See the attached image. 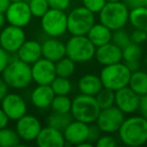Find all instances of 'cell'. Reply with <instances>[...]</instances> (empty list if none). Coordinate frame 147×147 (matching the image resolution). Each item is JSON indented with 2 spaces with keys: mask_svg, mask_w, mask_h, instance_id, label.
<instances>
[{
  "mask_svg": "<svg viewBox=\"0 0 147 147\" xmlns=\"http://www.w3.org/2000/svg\"><path fill=\"white\" fill-rule=\"evenodd\" d=\"M21 139L16 130L11 128L0 129V147H15L20 145Z\"/></svg>",
  "mask_w": 147,
  "mask_h": 147,
  "instance_id": "cell-29",
  "label": "cell"
},
{
  "mask_svg": "<svg viewBox=\"0 0 147 147\" xmlns=\"http://www.w3.org/2000/svg\"><path fill=\"white\" fill-rule=\"evenodd\" d=\"M128 86L139 96L145 95L147 93V73L140 69L132 71Z\"/></svg>",
  "mask_w": 147,
  "mask_h": 147,
  "instance_id": "cell-25",
  "label": "cell"
},
{
  "mask_svg": "<svg viewBox=\"0 0 147 147\" xmlns=\"http://www.w3.org/2000/svg\"><path fill=\"white\" fill-rule=\"evenodd\" d=\"M119 138L124 145L138 147L147 142V119L140 116H131L125 119L118 130Z\"/></svg>",
  "mask_w": 147,
  "mask_h": 147,
  "instance_id": "cell-1",
  "label": "cell"
},
{
  "mask_svg": "<svg viewBox=\"0 0 147 147\" xmlns=\"http://www.w3.org/2000/svg\"><path fill=\"white\" fill-rule=\"evenodd\" d=\"M40 26L49 37H59L67 31V14L63 10L49 8L40 18Z\"/></svg>",
  "mask_w": 147,
  "mask_h": 147,
  "instance_id": "cell-8",
  "label": "cell"
},
{
  "mask_svg": "<svg viewBox=\"0 0 147 147\" xmlns=\"http://www.w3.org/2000/svg\"><path fill=\"white\" fill-rule=\"evenodd\" d=\"M140 115L147 119V93L145 95L140 96V103H139V109Z\"/></svg>",
  "mask_w": 147,
  "mask_h": 147,
  "instance_id": "cell-41",
  "label": "cell"
},
{
  "mask_svg": "<svg viewBox=\"0 0 147 147\" xmlns=\"http://www.w3.org/2000/svg\"><path fill=\"white\" fill-rule=\"evenodd\" d=\"M51 87L55 95H69L71 91V83L69 78L57 76L51 82Z\"/></svg>",
  "mask_w": 147,
  "mask_h": 147,
  "instance_id": "cell-32",
  "label": "cell"
},
{
  "mask_svg": "<svg viewBox=\"0 0 147 147\" xmlns=\"http://www.w3.org/2000/svg\"><path fill=\"white\" fill-rule=\"evenodd\" d=\"M6 22V17H5V13L0 12V29H2Z\"/></svg>",
  "mask_w": 147,
  "mask_h": 147,
  "instance_id": "cell-46",
  "label": "cell"
},
{
  "mask_svg": "<svg viewBox=\"0 0 147 147\" xmlns=\"http://www.w3.org/2000/svg\"><path fill=\"white\" fill-rule=\"evenodd\" d=\"M51 108L53 112L69 113L71 112V100L67 97V95H55L51 102Z\"/></svg>",
  "mask_w": 147,
  "mask_h": 147,
  "instance_id": "cell-31",
  "label": "cell"
},
{
  "mask_svg": "<svg viewBox=\"0 0 147 147\" xmlns=\"http://www.w3.org/2000/svg\"><path fill=\"white\" fill-rule=\"evenodd\" d=\"M95 145L98 147H114L117 145V142L114 137L111 136V134H106L101 135V137L97 140Z\"/></svg>",
  "mask_w": 147,
  "mask_h": 147,
  "instance_id": "cell-37",
  "label": "cell"
},
{
  "mask_svg": "<svg viewBox=\"0 0 147 147\" xmlns=\"http://www.w3.org/2000/svg\"><path fill=\"white\" fill-rule=\"evenodd\" d=\"M124 120L125 114L114 105L109 108L102 109L95 123L100 128L102 133L113 134L118 132Z\"/></svg>",
  "mask_w": 147,
  "mask_h": 147,
  "instance_id": "cell-9",
  "label": "cell"
},
{
  "mask_svg": "<svg viewBox=\"0 0 147 147\" xmlns=\"http://www.w3.org/2000/svg\"><path fill=\"white\" fill-rule=\"evenodd\" d=\"M131 42H134L136 45H142L147 40V31L142 30V29H136L131 32L130 34Z\"/></svg>",
  "mask_w": 147,
  "mask_h": 147,
  "instance_id": "cell-36",
  "label": "cell"
},
{
  "mask_svg": "<svg viewBox=\"0 0 147 147\" xmlns=\"http://www.w3.org/2000/svg\"><path fill=\"white\" fill-rule=\"evenodd\" d=\"M10 59H11L10 53L5 51L3 47H0V75L3 73L5 67L8 65Z\"/></svg>",
  "mask_w": 147,
  "mask_h": 147,
  "instance_id": "cell-39",
  "label": "cell"
},
{
  "mask_svg": "<svg viewBox=\"0 0 147 147\" xmlns=\"http://www.w3.org/2000/svg\"><path fill=\"white\" fill-rule=\"evenodd\" d=\"M32 81L37 85H51L57 77L55 63L45 57H40L31 65Z\"/></svg>",
  "mask_w": 147,
  "mask_h": 147,
  "instance_id": "cell-12",
  "label": "cell"
},
{
  "mask_svg": "<svg viewBox=\"0 0 147 147\" xmlns=\"http://www.w3.org/2000/svg\"><path fill=\"white\" fill-rule=\"evenodd\" d=\"M26 40V35L22 27L9 24L1 29L0 47H3L10 55L16 53L19 47Z\"/></svg>",
  "mask_w": 147,
  "mask_h": 147,
  "instance_id": "cell-10",
  "label": "cell"
},
{
  "mask_svg": "<svg viewBox=\"0 0 147 147\" xmlns=\"http://www.w3.org/2000/svg\"><path fill=\"white\" fill-rule=\"evenodd\" d=\"M6 22L18 27H25L31 20L32 14L29 9L28 3L22 1L11 2L5 12Z\"/></svg>",
  "mask_w": 147,
  "mask_h": 147,
  "instance_id": "cell-11",
  "label": "cell"
},
{
  "mask_svg": "<svg viewBox=\"0 0 147 147\" xmlns=\"http://www.w3.org/2000/svg\"><path fill=\"white\" fill-rule=\"evenodd\" d=\"M1 75L9 88L15 90L27 88L32 82L31 65L19 59L18 57L11 59Z\"/></svg>",
  "mask_w": 147,
  "mask_h": 147,
  "instance_id": "cell-2",
  "label": "cell"
},
{
  "mask_svg": "<svg viewBox=\"0 0 147 147\" xmlns=\"http://www.w3.org/2000/svg\"><path fill=\"white\" fill-rule=\"evenodd\" d=\"M96 47L87 35H71L65 42L67 57L75 63H87L95 57Z\"/></svg>",
  "mask_w": 147,
  "mask_h": 147,
  "instance_id": "cell-6",
  "label": "cell"
},
{
  "mask_svg": "<svg viewBox=\"0 0 147 147\" xmlns=\"http://www.w3.org/2000/svg\"><path fill=\"white\" fill-rule=\"evenodd\" d=\"M101 133H102V131L97 126V124L96 125L90 124V132H89L88 141L92 143V144H95L97 142V140L101 137Z\"/></svg>",
  "mask_w": 147,
  "mask_h": 147,
  "instance_id": "cell-40",
  "label": "cell"
},
{
  "mask_svg": "<svg viewBox=\"0 0 147 147\" xmlns=\"http://www.w3.org/2000/svg\"><path fill=\"white\" fill-rule=\"evenodd\" d=\"M28 6L32 16L41 18L49 9L47 0H29Z\"/></svg>",
  "mask_w": 147,
  "mask_h": 147,
  "instance_id": "cell-33",
  "label": "cell"
},
{
  "mask_svg": "<svg viewBox=\"0 0 147 147\" xmlns=\"http://www.w3.org/2000/svg\"><path fill=\"white\" fill-rule=\"evenodd\" d=\"M123 2L128 6L129 9H133L139 6H143L144 0H123Z\"/></svg>",
  "mask_w": 147,
  "mask_h": 147,
  "instance_id": "cell-42",
  "label": "cell"
},
{
  "mask_svg": "<svg viewBox=\"0 0 147 147\" xmlns=\"http://www.w3.org/2000/svg\"><path fill=\"white\" fill-rule=\"evenodd\" d=\"M141 57H142V49L140 45L130 42L122 49V61H124V63L131 71L139 69Z\"/></svg>",
  "mask_w": 147,
  "mask_h": 147,
  "instance_id": "cell-22",
  "label": "cell"
},
{
  "mask_svg": "<svg viewBox=\"0 0 147 147\" xmlns=\"http://www.w3.org/2000/svg\"><path fill=\"white\" fill-rule=\"evenodd\" d=\"M74 120L71 112L69 113H59V112H51L47 119V125L53 128L57 129L59 131H63L69 126V124Z\"/></svg>",
  "mask_w": 147,
  "mask_h": 147,
  "instance_id": "cell-27",
  "label": "cell"
},
{
  "mask_svg": "<svg viewBox=\"0 0 147 147\" xmlns=\"http://www.w3.org/2000/svg\"><path fill=\"white\" fill-rule=\"evenodd\" d=\"M129 22L134 28L147 31V8L139 6L130 9L129 11Z\"/></svg>",
  "mask_w": 147,
  "mask_h": 147,
  "instance_id": "cell-26",
  "label": "cell"
},
{
  "mask_svg": "<svg viewBox=\"0 0 147 147\" xmlns=\"http://www.w3.org/2000/svg\"><path fill=\"white\" fill-rule=\"evenodd\" d=\"M146 144H147V142H146Z\"/></svg>",
  "mask_w": 147,
  "mask_h": 147,
  "instance_id": "cell-50",
  "label": "cell"
},
{
  "mask_svg": "<svg viewBox=\"0 0 147 147\" xmlns=\"http://www.w3.org/2000/svg\"><path fill=\"white\" fill-rule=\"evenodd\" d=\"M8 89H9L8 85H7L6 83L4 82V80L1 78L0 79V102H1V101L3 100V98L8 94Z\"/></svg>",
  "mask_w": 147,
  "mask_h": 147,
  "instance_id": "cell-43",
  "label": "cell"
},
{
  "mask_svg": "<svg viewBox=\"0 0 147 147\" xmlns=\"http://www.w3.org/2000/svg\"><path fill=\"white\" fill-rule=\"evenodd\" d=\"M101 110L112 107L115 105V91L103 87L101 91L95 96Z\"/></svg>",
  "mask_w": 147,
  "mask_h": 147,
  "instance_id": "cell-30",
  "label": "cell"
},
{
  "mask_svg": "<svg viewBox=\"0 0 147 147\" xmlns=\"http://www.w3.org/2000/svg\"><path fill=\"white\" fill-rule=\"evenodd\" d=\"M103 88L102 81L100 76H96L93 74L84 75L78 82V89L81 94L89 95V96H96L101 89Z\"/></svg>",
  "mask_w": 147,
  "mask_h": 147,
  "instance_id": "cell-23",
  "label": "cell"
},
{
  "mask_svg": "<svg viewBox=\"0 0 147 147\" xmlns=\"http://www.w3.org/2000/svg\"><path fill=\"white\" fill-rule=\"evenodd\" d=\"M90 124L74 119L69 126L63 130L65 144L79 146L85 141H88Z\"/></svg>",
  "mask_w": 147,
  "mask_h": 147,
  "instance_id": "cell-16",
  "label": "cell"
},
{
  "mask_svg": "<svg viewBox=\"0 0 147 147\" xmlns=\"http://www.w3.org/2000/svg\"><path fill=\"white\" fill-rule=\"evenodd\" d=\"M87 36L95 47H98L112 40V30L101 22L95 23L87 33Z\"/></svg>",
  "mask_w": 147,
  "mask_h": 147,
  "instance_id": "cell-24",
  "label": "cell"
},
{
  "mask_svg": "<svg viewBox=\"0 0 147 147\" xmlns=\"http://www.w3.org/2000/svg\"><path fill=\"white\" fill-rule=\"evenodd\" d=\"M95 23V13L85 6L75 7L67 14V31L71 35H87Z\"/></svg>",
  "mask_w": 147,
  "mask_h": 147,
  "instance_id": "cell-7",
  "label": "cell"
},
{
  "mask_svg": "<svg viewBox=\"0 0 147 147\" xmlns=\"http://www.w3.org/2000/svg\"><path fill=\"white\" fill-rule=\"evenodd\" d=\"M41 53H42V57L55 63L67 55L65 43L57 39V37H49L41 43Z\"/></svg>",
  "mask_w": 147,
  "mask_h": 147,
  "instance_id": "cell-20",
  "label": "cell"
},
{
  "mask_svg": "<svg viewBox=\"0 0 147 147\" xmlns=\"http://www.w3.org/2000/svg\"><path fill=\"white\" fill-rule=\"evenodd\" d=\"M10 0H0V12L5 13L10 5Z\"/></svg>",
  "mask_w": 147,
  "mask_h": 147,
  "instance_id": "cell-45",
  "label": "cell"
},
{
  "mask_svg": "<svg viewBox=\"0 0 147 147\" xmlns=\"http://www.w3.org/2000/svg\"><path fill=\"white\" fill-rule=\"evenodd\" d=\"M41 128L42 126L40 121L36 117L27 114L19 118L16 121V126H15V130L18 136L20 137L21 140L25 142L35 141Z\"/></svg>",
  "mask_w": 147,
  "mask_h": 147,
  "instance_id": "cell-13",
  "label": "cell"
},
{
  "mask_svg": "<svg viewBox=\"0 0 147 147\" xmlns=\"http://www.w3.org/2000/svg\"><path fill=\"white\" fill-rule=\"evenodd\" d=\"M95 57L102 65H109L122 61V49L112 41L96 47Z\"/></svg>",
  "mask_w": 147,
  "mask_h": 147,
  "instance_id": "cell-18",
  "label": "cell"
},
{
  "mask_svg": "<svg viewBox=\"0 0 147 147\" xmlns=\"http://www.w3.org/2000/svg\"><path fill=\"white\" fill-rule=\"evenodd\" d=\"M132 71L124 63H116L104 65L100 73V79L104 88L117 91L128 86Z\"/></svg>",
  "mask_w": 147,
  "mask_h": 147,
  "instance_id": "cell-5",
  "label": "cell"
},
{
  "mask_svg": "<svg viewBox=\"0 0 147 147\" xmlns=\"http://www.w3.org/2000/svg\"><path fill=\"white\" fill-rule=\"evenodd\" d=\"M100 111L101 108L95 96L80 94L71 100V114L75 120L93 124L96 122Z\"/></svg>",
  "mask_w": 147,
  "mask_h": 147,
  "instance_id": "cell-3",
  "label": "cell"
},
{
  "mask_svg": "<svg viewBox=\"0 0 147 147\" xmlns=\"http://www.w3.org/2000/svg\"><path fill=\"white\" fill-rule=\"evenodd\" d=\"M9 120H10V119L8 118L6 113L2 110V108H0V129L7 127V125H8V123H9Z\"/></svg>",
  "mask_w": 147,
  "mask_h": 147,
  "instance_id": "cell-44",
  "label": "cell"
},
{
  "mask_svg": "<svg viewBox=\"0 0 147 147\" xmlns=\"http://www.w3.org/2000/svg\"><path fill=\"white\" fill-rule=\"evenodd\" d=\"M17 57L28 65H32L40 57H42L41 53V43L37 40L29 39L22 43L16 53Z\"/></svg>",
  "mask_w": 147,
  "mask_h": 147,
  "instance_id": "cell-21",
  "label": "cell"
},
{
  "mask_svg": "<svg viewBox=\"0 0 147 147\" xmlns=\"http://www.w3.org/2000/svg\"><path fill=\"white\" fill-rule=\"evenodd\" d=\"M112 41L113 43L119 47L120 49H124L125 47L129 45L131 42L130 38V33L127 30H125L124 27L123 28H119L116 30L112 31Z\"/></svg>",
  "mask_w": 147,
  "mask_h": 147,
  "instance_id": "cell-34",
  "label": "cell"
},
{
  "mask_svg": "<svg viewBox=\"0 0 147 147\" xmlns=\"http://www.w3.org/2000/svg\"><path fill=\"white\" fill-rule=\"evenodd\" d=\"M55 73L57 76L63 77V78H69L74 75L76 71V63L67 57V55L63 59L55 61Z\"/></svg>",
  "mask_w": 147,
  "mask_h": 147,
  "instance_id": "cell-28",
  "label": "cell"
},
{
  "mask_svg": "<svg viewBox=\"0 0 147 147\" xmlns=\"http://www.w3.org/2000/svg\"><path fill=\"white\" fill-rule=\"evenodd\" d=\"M35 142L39 147H63L65 145L63 131H59L49 125L41 128L35 139Z\"/></svg>",
  "mask_w": 147,
  "mask_h": 147,
  "instance_id": "cell-17",
  "label": "cell"
},
{
  "mask_svg": "<svg viewBox=\"0 0 147 147\" xmlns=\"http://www.w3.org/2000/svg\"><path fill=\"white\" fill-rule=\"evenodd\" d=\"M129 11L130 9L123 1L107 2L99 12V19L101 23L113 31L123 28L127 24L129 21Z\"/></svg>",
  "mask_w": 147,
  "mask_h": 147,
  "instance_id": "cell-4",
  "label": "cell"
},
{
  "mask_svg": "<svg viewBox=\"0 0 147 147\" xmlns=\"http://www.w3.org/2000/svg\"><path fill=\"white\" fill-rule=\"evenodd\" d=\"M49 8L59 9V10H67L71 4V0H47Z\"/></svg>",
  "mask_w": 147,
  "mask_h": 147,
  "instance_id": "cell-38",
  "label": "cell"
},
{
  "mask_svg": "<svg viewBox=\"0 0 147 147\" xmlns=\"http://www.w3.org/2000/svg\"><path fill=\"white\" fill-rule=\"evenodd\" d=\"M117 1H123V0H107V2H117Z\"/></svg>",
  "mask_w": 147,
  "mask_h": 147,
  "instance_id": "cell-47",
  "label": "cell"
},
{
  "mask_svg": "<svg viewBox=\"0 0 147 147\" xmlns=\"http://www.w3.org/2000/svg\"><path fill=\"white\" fill-rule=\"evenodd\" d=\"M143 6H145L147 8V0H144V3H143Z\"/></svg>",
  "mask_w": 147,
  "mask_h": 147,
  "instance_id": "cell-48",
  "label": "cell"
},
{
  "mask_svg": "<svg viewBox=\"0 0 147 147\" xmlns=\"http://www.w3.org/2000/svg\"><path fill=\"white\" fill-rule=\"evenodd\" d=\"M140 96L129 86L115 91V106L124 114H133L139 109Z\"/></svg>",
  "mask_w": 147,
  "mask_h": 147,
  "instance_id": "cell-14",
  "label": "cell"
},
{
  "mask_svg": "<svg viewBox=\"0 0 147 147\" xmlns=\"http://www.w3.org/2000/svg\"><path fill=\"white\" fill-rule=\"evenodd\" d=\"M1 108L10 120L17 121L27 112V105L23 97L16 93H8L1 101Z\"/></svg>",
  "mask_w": 147,
  "mask_h": 147,
  "instance_id": "cell-15",
  "label": "cell"
},
{
  "mask_svg": "<svg viewBox=\"0 0 147 147\" xmlns=\"http://www.w3.org/2000/svg\"><path fill=\"white\" fill-rule=\"evenodd\" d=\"M55 96L51 85H37L31 92L30 100L36 109L45 110L51 107Z\"/></svg>",
  "mask_w": 147,
  "mask_h": 147,
  "instance_id": "cell-19",
  "label": "cell"
},
{
  "mask_svg": "<svg viewBox=\"0 0 147 147\" xmlns=\"http://www.w3.org/2000/svg\"><path fill=\"white\" fill-rule=\"evenodd\" d=\"M82 1L83 6H85L95 14L100 12L107 3V0H82Z\"/></svg>",
  "mask_w": 147,
  "mask_h": 147,
  "instance_id": "cell-35",
  "label": "cell"
},
{
  "mask_svg": "<svg viewBox=\"0 0 147 147\" xmlns=\"http://www.w3.org/2000/svg\"><path fill=\"white\" fill-rule=\"evenodd\" d=\"M17 1H22V0H10V2H17Z\"/></svg>",
  "mask_w": 147,
  "mask_h": 147,
  "instance_id": "cell-49",
  "label": "cell"
}]
</instances>
